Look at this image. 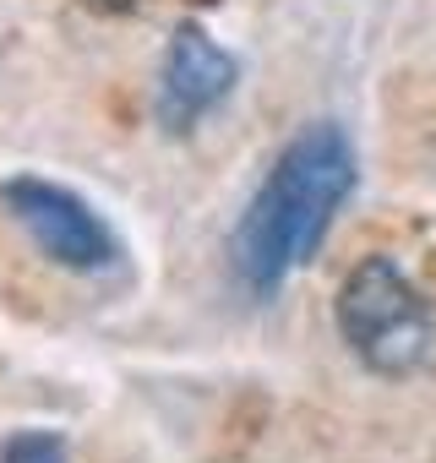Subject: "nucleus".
I'll return each mask as SVG.
<instances>
[{"instance_id": "obj_4", "label": "nucleus", "mask_w": 436, "mask_h": 463, "mask_svg": "<svg viewBox=\"0 0 436 463\" xmlns=\"http://www.w3.org/2000/svg\"><path fill=\"white\" fill-rule=\"evenodd\" d=\"M241 82V66L224 44H213L196 23H180L164 44L158 61V93H153V115L164 131H191L207 109H218Z\"/></svg>"}, {"instance_id": "obj_1", "label": "nucleus", "mask_w": 436, "mask_h": 463, "mask_svg": "<svg viewBox=\"0 0 436 463\" xmlns=\"http://www.w3.org/2000/svg\"><path fill=\"white\" fill-rule=\"evenodd\" d=\"M349 191H355V142L338 120H317L284 142V153L251 191L230 235V268L251 300H273L284 279L317 257Z\"/></svg>"}, {"instance_id": "obj_3", "label": "nucleus", "mask_w": 436, "mask_h": 463, "mask_svg": "<svg viewBox=\"0 0 436 463\" xmlns=\"http://www.w3.org/2000/svg\"><path fill=\"white\" fill-rule=\"evenodd\" d=\"M6 207L23 223V235L66 273H109L120 262V241L99 218V207L55 180H39V175L6 180Z\"/></svg>"}, {"instance_id": "obj_5", "label": "nucleus", "mask_w": 436, "mask_h": 463, "mask_svg": "<svg viewBox=\"0 0 436 463\" xmlns=\"http://www.w3.org/2000/svg\"><path fill=\"white\" fill-rule=\"evenodd\" d=\"M0 463H71L55 430H12L0 447Z\"/></svg>"}, {"instance_id": "obj_2", "label": "nucleus", "mask_w": 436, "mask_h": 463, "mask_svg": "<svg viewBox=\"0 0 436 463\" xmlns=\"http://www.w3.org/2000/svg\"><path fill=\"white\" fill-rule=\"evenodd\" d=\"M333 322H338V338L349 344V354L376 376L420 371L431 344H436V317H431L425 295L382 251L360 257L349 268V279L338 289V306H333Z\"/></svg>"}, {"instance_id": "obj_6", "label": "nucleus", "mask_w": 436, "mask_h": 463, "mask_svg": "<svg viewBox=\"0 0 436 463\" xmlns=\"http://www.w3.org/2000/svg\"><path fill=\"white\" fill-rule=\"evenodd\" d=\"M93 12H131V6H142V0H88Z\"/></svg>"}]
</instances>
